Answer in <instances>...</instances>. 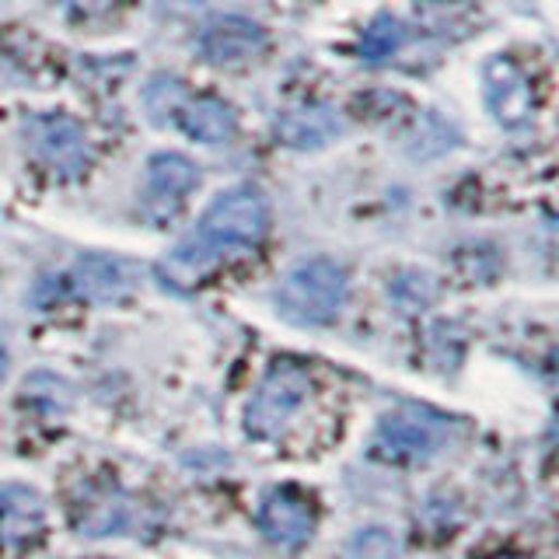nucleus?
I'll return each mask as SVG.
<instances>
[{"mask_svg":"<svg viewBox=\"0 0 559 559\" xmlns=\"http://www.w3.org/2000/svg\"><path fill=\"white\" fill-rule=\"evenodd\" d=\"M32 151L39 154V162L60 175V179H78V175L92 162V151H87V136L81 130L78 119L70 116H43L28 127Z\"/></svg>","mask_w":559,"mask_h":559,"instance_id":"nucleus-5","label":"nucleus"},{"mask_svg":"<svg viewBox=\"0 0 559 559\" xmlns=\"http://www.w3.org/2000/svg\"><path fill=\"white\" fill-rule=\"evenodd\" d=\"M503 559H518V556H503Z\"/></svg>","mask_w":559,"mask_h":559,"instance_id":"nucleus-19","label":"nucleus"},{"mask_svg":"<svg viewBox=\"0 0 559 559\" xmlns=\"http://www.w3.org/2000/svg\"><path fill=\"white\" fill-rule=\"evenodd\" d=\"M259 528L276 546L297 549L314 532V507L297 489H273L259 507Z\"/></svg>","mask_w":559,"mask_h":559,"instance_id":"nucleus-6","label":"nucleus"},{"mask_svg":"<svg viewBox=\"0 0 559 559\" xmlns=\"http://www.w3.org/2000/svg\"><path fill=\"white\" fill-rule=\"evenodd\" d=\"M179 122H182L186 136L200 140V144H227V140L238 133L235 109L214 95L186 98L179 109Z\"/></svg>","mask_w":559,"mask_h":559,"instance_id":"nucleus-13","label":"nucleus"},{"mask_svg":"<svg viewBox=\"0 0 559 559\" xmlns=\"http://www.w3.org/2000/svg\"><path fill=\"white\" fill-rule=\"evenodd\" d=\"M8 378V343L0 340V381Z\"/></svg>","mask_w":559,"mask_h":559,"instance_id":"nucleus-18","label":"nucleus"},{"mask_svg":"<svg viewBox=\"0 0 559 559\" xmlns=\"http://www.w3.org/2000/svg\"><path fill=\"white\" fill-rule=\"evenodd\" d=\"M270 231V200L259 189L238 186L227 189L206 206L200 227L186 235L175 249L157 262V280L175 290L189 294L214 273L224 255L252 249Z\"/></svg>","mask_w":559,"mask_h":559,"instance_id":"nucleus-1","label":"nucleus"},{"mask_svg":"<svg viewBox=\"0 0 559 559\" xmlns=\"http://www.w3.org/2000/svg\"><path fill=\"white\" fill-rule=\"evenodd\" d=\"M43 500L32 486H4L0 489V538L8 546H28L32 538H39L43 532Z\"/></svg>","mask_w":559,"mask_h":559,"instance_id":"nucleus-11","label":"nucleus"},{"mask_svg":"<svg viewBox=\"0 0 559 559\" xmlns=\"http://www.w3.org/2000/svg\"><path fill=\"white\" fill-rule=\"evenodd\" d=\"M200 49L214 67H245L266 49V32L245 17H221L203 32Z\"/></svg>","mask_w":559,"mask_h":559,"instance_id":"nucleus-8","label":"nucleus"},{"mask_svg":"<svg viewBox=\"0 0 559 559\" xmlns=\"http://www.w3.org/2000/svg\"><path fill=\"white\" fill-rule=\"evenodd\" d=\"M346 270L332 259H308L280 280L276 308L294 325H329L346 305Z\"/></svg>","mask_w":559,"mask_h":559,"instance_id":"nucleus-2","label":"nucleus"},{"mask_svg":"<svg viewBox=\"0 0 559 559\" xmlns=\"http://www.w3.org/2000/svg\"><path fill=\"white\" fill-rule=\"evenodd\" d=\"M402 43H406V28H402V22L392 14H381L360 35V57L371 63H384L402 49Z\"/></svg>","mask_w":559,"mask_h":559,"instance_id":"nucleus-14","label":"nucleus"},{"mask_svg":"<svg viewBox=\"0 0 559 559\" xmlns=\"http://www.w3.org/2000/svg\"><path fill=\"white\" fill-rule=\"evenodd\" d=\"M448 424L441 416H433L427 409H395L378 424L371 454L381 462L395 465H413L424 462L444 444Z\"/></svg>","mask_w":559,"mask_h":559,"instance_id":"nucleus-4","label":"nucleus"},{"mask_svg":"<svg viewBox=\"0 0 559 559\" xmlns=\"http://www.w3.org/2000/svg\"><path fill=\"white\" fill-rule=\"evenodd\" d=\"M112 4H116V0H67V8H74V14H84V17L105 14Z\"/></svg>","mask_w":559,"mask_h":559,"instance_id":"nucleus-17","label":"nucleus"},{"mask_svg":"<svg viewBox=\"0 0 559 559\" xmlns=\"http://www.w3.org/2000/svg\"><path fill=\"white\" fill-rule=\"evenodd\" d=\"M483 78H486V102L503 127H521V122L532 119V109H535L532 84L511 60H503V57L489 60Z\"/></svg>","mask_w":559,"mask_h":559,"instance_id":"nucleus-9","label":"nucleus"},{"mask_svg":"<svg viewBox=\"0 0 559 559\" xmlns=\"http://www.w3.org/2000/svg\"><path fill=\"white\" fill-rule=\"evenodd\" d=\"M200 182V168L186 154H154L147 165V203L157 217H171L179 203L189 197Z\"/></svg>","mask_w":559,"mask_h":559,"instance_id":"nucleus-7","label":"nucleus"},{"mask_svg":"<svg viewBox=\"0 0 559 559\" xmlns=\"http://www.w3.org/2000/svg\"><path fill=\"white\" fill-rule=\"evenodd\" d=\"M22 395L28 399V406L43 409V413H60V409H67V402H70L67 384L57 374H49V371H35L32 378H25Z\"/></svg>","mask_w":559,"mask_h":559,"instance_id":"nucleus-15","label":"nucleus"},{"mask_svg":"<svg viewBox=\"0 0 559 559\" xmlns=\"http://www.w3.org/2000/svg\"><path fill=\"white\" fill-rule=\"evenodd\" d=\"M308 395H311V378L301 364H294V360L273 364L270 374L262 378V384L255 389V395L249 399L245 430H249L255 441H276V437L290 427V419L305 406Z\"/></svg>","mask_w":559,"mask_h":559,"instance_id":"nucleus-3","label":"nucleus"},{"mask_svg":"<svg viewBox=\"0 0 559 559\" xmlns=\"http://www.w3.org/2000/svg\"><path fill=\"white\" fill-rule=\"evenodd\" d=\"M70 287H74L78 297H87V301H119V297L130 294V270L127 262L109 255H84L70 270Z\"/></svg>","mask_w":559,"mask_h":559,"instance_id":"nucleus-12","label":"nucleus"},{"mask_svg":"<svg viewBox=\"0 0 559 559\" xmlns=\"http://www.w3.org/2000/svg\"><path fill=\"white\" fill-rule=\"evenodd\" d=\"M349 559H395V538L381 528H364L349 538Z\"/></svg>","mask_w":559,"mask_h":559,"instance_id":"nucleus-16","label":"nucleus"},{"mask_svg":"<svg viewBox=\"0 0 559 559\" xmlns=\"http://www.w3.org/2000/svg\"><path fill=\"white\" fill-rule=\"evenodd\" d=\"M273 133L280 144L294 151H314L325 147L329 140H336L343 133V122L340 112L329 109V105H294V109L276 116Z\"/></svg>","mask_w":559,"mask_h":559,"instance_id":"nucleus-10","label":"nucleus"}]
</instances>
